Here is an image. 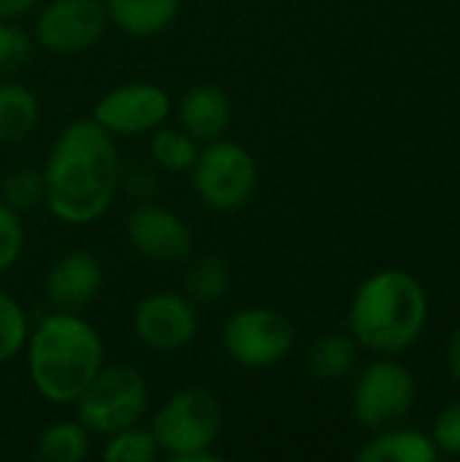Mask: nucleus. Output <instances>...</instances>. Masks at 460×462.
Wrapping results in <instances>:
<instances>
[{"instance_id":"obj_1","label":"nucleus","mask_w":460,"mask_h":462,"mask_svg":"<svg viewBox=\"0 0 460 462\" xmlns=\"http://www.w3.org/2000/svg\"><path fill=\"white\" fill-rule=\"evenodd\" d=\"M43 203L65 225L98 222L119 192L122 160L111 133L92 116L68 122L43 165Z\"/></svg>"},{"instance_id":"obj_2","label":"nucleus","mask_w":460,"mask_h":462,"mask_svg":"<svg viewBox=\"0 0 460 462\" xmlns=\"http://www.w3.org/2000/svg\"><path fill=\"white\" fill-rule=\"evenodd\" d=\"M24 349L33 390L54 406H73L106 365L100 333L73 311L46 314L30 330Z\"/></svg>"},{"instance_id":"obj_3","label":"nucleus","mask_w":460,"mask_h":462,"mask_svg":"<svg viewBox=\"0 0 460 462\" xmlns=\"http://www.w3.org/2000/svg\"><path fill=\"white\" fill-rule=\"evenodd\" d=\"M428 319L423 287L404 271H380L361 284L350 306L355 341L380 355L412 346Z\"/></svg>"},{"instance_id":"obj_4","label":"nucleus","mask_w":460,"mask_h":462,"mask_svg":"<svg viewBox=\"0 0 460 462\" xmlns=\"http://www.w3.org/2000/svg\"><path fill=\"white\" fill-rule=\"evenodd\" d=\"M160 455L171 462H217L214 444L222 430V406L203 387L168 395L149 425Z\"/></svg>"},{"instance_id":"obj_5","label":"nucleus","mask_w":460,"mask_h":462,"mask_svg":"<svg viewBox=\"0 0 460 462\" xmlns=\"http://www.w3.org/2000/svg\"><path fill=\"white\" fill-rule=\"evenodd\" d=\"M76 420L89 436H111L133 428L149 409V387L133 365H103L73 403Z\"/></svg>"},{"instance_id":"obj_6","label":"nucleus","mask_w":460,"mask_h":462,"mask_svg":"<svg viewBox=\"0 0 460 462\" xmlns=\"http://www.w3.org/2000/svg\"><path fill=\"white\" fill-rule=\"evenodd\" d=\"M192 187L206 208L230 214L244 208L258 187V162L249 149L233 141H209L190 168Z\"/></svg>"},{"instance_id":"obj_7","label":"nucleus","mask_w":460,"mask_h":462,"mask_svg":"<svg viewBox=\"0 0 460 462\" xmlns=\"http://www.w3.org/2000/svg\"><path fill=\"white\" fill-rule=\"evenodd\" d=\"M296 346L293 322L271 306H244L222 325V349L241 368H271Z\"/></svg>"},{"instance_id":"obj_8","label":"nucleus","mask_w":460,"mask_h":462,"mask_svg":"<svg viewBox=\"0 0 460 462\" xmlns=\"http://www.w3.org/2000/svg\"><path fill=\"white\" fill-rule=\"evenodd\" d=\"M108 30L103 0H49L33 27L38 46L70 57L89 51Z\"/></svg>"},{"instance_id":"obj_9","label":"nucleus","mask_w":460,"mask_h":462,"mask_svg":"<svg viewBox=\"0 0 460 462\" xmlns=\"http://www.w3.org/2000/svg\"><path fill=\"white\" fill-rule=\"evenodd\" d=\"M171 95L149 81H130L108 89L92 108V119L114 138L149 135L171 116Z\"/></svg>"},{"instance_id":"obj_10","label":"nucleus","mask_w":460,"mask_h":462,"mask_svg":"<svg viewBox=\"0 0 460 462\" xmlns=\"http://www.w3.org/2000/svg\"><path fill=\"white\" fill-rule=\"evenodd\" d=\"M412 403H415L412 374L399 363L380 360L361 374L355 384L352 411L363 428L380 430L399 422L412 409Z\"/></svg>"},{"instance_id":"obj_11","label":"nucleus","mask_w":460,"mask_h":462,"mask_svg":"<svg viewBox=\"0 0 460 462\" xmlns=\"http://www.w3.org/2000/svg\"><path fill=\"white\" fill-rule=\"evenodd\" d=\"M133 333L152 352H179L198 336L195 303L179 292H152L133 311Z\"/></svg>"},{"instance_id":"obj_12","label":"nucleus","mask_w":460,"mask_h":462,"mask_svg":"<svg viewBox=\"0 0 460 462\" xmlns=\"http://www.w3.org/2000/svg\"><path fill=\"white\" fill-rule=\"evenodd\" d=\"M125 238L138 257L149 263H160V265L184 263L192 252L190 225L171 208H163L146 200H141L127 214Z\"/></svg>"},{"instance_id":"obj_13","label":"nucleus","mask_w":460,"mask_h":462,"mask_svg":"<svg viewBox=\"0 0 460 462\" xmlns=\"http://www.w3.org/2000/svg\"><path fill=\"white\" fill-rule=\"evenodd\" d=\"M103 290V265L92 252H65L46 273L43 292L54 311L81 314L98 300Z\"/></svg>"},{"instance_id":"obj_14","label":"nucleus","mask_w":460,"mask_h":462,"mask_svg":"<svg viewBox=\"0 0 460 462\" xmlns=\"http://www.w3.org/2000/svg\"><path fill=\"white\" fill-rule=\"evenodd\" d=\"M230 114V97L220 84H195L179 100V127L198 143L222 138Z\"/></svg>"},{"instance_id":"obj_15","label":"nucleus","mask_w":460,"mask_h":462,"mask_svg":"<svg viewBox=\"0 0 460 462\" xmlns=\"http://www.w3.org/2000/svg\"><path fill=\"white\" fill-rule=\"evenodd\" d=\"M108 24L130 38H152L165 32L182 8V0H103Z\"/></svg>"},{"instance_id":"obj_16","label":"nucleus","mask_w":460,"mask_h":462,"mask_svg":"<svg viewBox=\"0 0 460 462\" xmlns=\"http://www.w3.org/2000/svg\"><path fill=\"white\" fill-rule=\"evenodd\" d=\"M38 95L19 81L0 79V146L22 143L38 125Z\"/></svg>"},{"instance_id":"obj_17","label":"nucleus","mask_w":460,"mask_h":462,"mask_svg":"<svg viewBox=\"0 0 460 462\" xmlns=\"http://www.w3.org/2000/svg\"><path fill=\"white\" fill-rule=\"evenodd\" d=\"M33 455L46 462H84L89 457V430L79 420H60L43 428Z\"/></svg>"},{"instance_id":"obj_18","label":"nucleus","mask_w":460,"mask_h":462,"mask_svg":"<svg viewBox=\"0 0 460 462\" xmlns=\"http://www.w3.org/2000/svg\"><path fill=\"white\" fill-rule=\"evenodd\" d=\"M184 290L195 306H211L228 298L233 290V271L228 260L220 254H203L192 260L184 273Z\"/></svg>"},{"instance_id":"obj_19","label":"nucleus","mask_w":460,"mask_h":462,"mask_svg":"<svg viewBox=\"0 0 460 462\" xmlns=\"http://www.w3.org/2000/svg\"><path fill=\"white\" fill-rule=\"evenodd\" d=\"M437 457V444L412 430L385 433L358 452V460L363 462H434Z\"/></svg>"},{"instance_id":"obj_20","label":"nucleus","mask_w":460,"mask_h":462,"mask_svg":"<svg viewBox=\"0 0 460 462\" xmlns=\"http://www.w3.org/2000/svg\"><path fill=\"white\" fill-rule=\"evenodd\" d=\"M358 363V346L350 336L328 333L309 352V371L320 382H342Z\"/></svg>"},{"instance_id":"obj_21","label":"nucleus","mask_w":460,"mask_h":462,"mask_svg":"<svg viewBox=\"0 0 460 462\" xmlns=\"http://www.w3.org/2000/svg\"><path fill=\"white\" fill-rule=\"evenodd\" d=\"M198 141L187 135L182 127H157L149 133V154L152 162L168 173H187L198 160Z\"/></svg>"},{"instance_id":"obj_22","label":"nucleus","mask_w":460,"mask_h":462,"mask_svg":"<svg viewBox=\"0 0 460 462\" xmlns=\"http://www.w3.org/2000/svg\"><path fill=\"white\" fill-rule=\"evenodd\" d=\"M100 457L106 462H152L160 457V447L152 430L133 425V428L106 436Z\"/></svg>"},{"instance_id":"obj_23","label":"nucleus","mask_w":460,"mask_h":462,"mask_svg":"<svg viewBox=\"0 0 460 462\" xmlns=\"http://www.w3.org/2000/svg\"><path fill=\"white\" fill-rule=\"evenodd\" d=\"M0 200L14 211H33L43 203V173L35 168H16L0 184Z\"/></svg>"},{"instance_id":"obj_24","label":"nucleus","mask_w":460,"mask_h":462,"mask_svg":"<svg viewBox=\"0 0 460 462\" xmlns=\"http://www.w3.org/2000/svg\"><path fill=\"white\" fill-rule=\"evenodd\" d=\"M30 336L24 309L5 292H0V365L22 355Z\"/></svg>"},{"instance_id":"obj_25","label":"nucleus","mask_w":460,"mask_h":462,"mask_svg":"<svg viewBox=\"0 0 460 462\" xmlns=\"http://www.w3.org/2000/svg\"><path fill=\"white\" fill-rule=\"evenodd\" d=\"M30 57L33 38L11 19H0V79H8L11 73L24 68Z\"/></svg>"},{"instance_id":"obj_26","label":"nucleus","mask_w":460,"mask_h":462,"mask_svg":"<svg viewBox=\"0 0 460 462\" xmlns=\"http://www.w3.org/2000/svg\"><path fill=\"white\" fill-rule=\"evenodd\" d=\"M24 252V225L19 211L0 200V273L14 268Z\"/></svg>"},{"instance_id":"obj_27","label":"nucleus","mask_w":460,"mask_h":462,"mask_svg":"<svg viewBox=\"0 0 460 462\" xmlns=\"http://www.w3.org/2000/svg\"><path fill=\"white\" fill-rule=\"evenodd\" d=\"M434 444H437L439 452L460 455V401L450 403L439 414L437 428H434Z\"/></svg>"},{"instance_id":"obj_28","label":"nucleus","mask_w":460,"mask_h":462,"mask_svg":"<svg viewBox=\"0 0 460 462\" xmlns=\"http://www.w3.org/2000/svg\"><path fill=\"white\" fill-rule=\"evenodd\" d=\"M119 187H125L138 200H146L157 189V176L146 165H136L133 171H127V173L122 171L119 173Z\"/></svg>"},{"instance_id":"obj_29","label":"nucleus","mask_w":460,"mask_h":462,"mask_svg":"<svg viewBox=\"0 0 460 462\" xmlns=\"http://www.w3.org/2000/svg\"><path fill=\"white\" fill-rule=\"evenodd\" d=\"M41 0H0V19H19L30 14Z\"/></svg>"},{"instance_id":"obj_30","label":"nucleus","mask_w":460,"mask_h":462,"mask_svg":"<svg viewBox=\"0 0 460 462\" xmlns=\"http://www.w3.org/2000/svg\"><path fill=\"white\" fill-rule=\"evenodd\" d=\"M447 360H450V371H453V376L458 379V384H460V330L453 336V341H450V355H447Z\"/></svg>"}]
</instances>
